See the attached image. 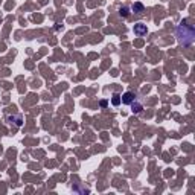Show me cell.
Masks as SVG:
<instances>
[{"label":"cell","instance_id":"cell-1","mask_svg":"<svg viewBox=\"0 0 195 195\" xmlns=\"http://www.w3.org/2000/svg\"><path fill=\"white\" fill-rule=\"evenodd\" d=\"M175 34H177L178 41H180L183 46H191L194 43V40H195V29H194L192 25H189L188 20H185V22H182L180 25H178Z\"/></svg>","mask_w":195,"mask_h":195},{"label":"cell","instance_id":"cell-2","mask_svg":"<svg viewBox=\"0 0 195 195\" xmlns=\"http://www.w3.org/2000/svg\"><path fill=\"white\" fill-rule=\"evenodd\" d=\"M134 101H136V95H134L133 92H127V93H124V95L121 96V102L125 104V105L133 104Z\"/></svg>","mask_w":195,"mask_h":195},{"label":"cell","instance_id":"cell-3","mask_svg":"<svg viewBox=\"0 0 195 195\" xmlns=\"http://www.w3.org/2000/svg\"><path fill=\"white\" fill-rule=\"evenodd\" d=\"M146 32H148L146 25H143V23H136V25H134V34H136V35L142 37V35L146 34Z\"/></svg>","mask_w":195,"mask_h":195},{"label":"cell","instance_id":"cell-4","mask_svg":"<svg viewBox=\"0 0 195 195\" xmlns=\"http://www.w3.org/2000/svg\"><path fill=\"white\" fill-rule=\"evenodd\" d=\"M8 122L9 124H14L15 127H22V124H23V118H22V115H17V116H9L8 118Z\"/></svg>","mask_w":195,"mask_h":195},{"label":"cell","instance_id":"cell-5","mask_svg":"<svg viewBox=\"0 0 195 195\" xmlns=\"http://www.w3.org/2000/svg\"><path fill=\"white\" fill-rule=\"evenodd\" d=\"M130 12H131V8H130V6H122V8H119V14L122 15L124 19H127V17H128Z\"/></svg>","mask_w":195,"mask_h":195},{"label":"cell","instance_id":"cell-6","mask_svg":"<svg viewBox=\"0 0 195 195\" xmlns=\"http://www.w3.org/2000/svg\"><path fill=\"white\" fill-rule=\"evenodd\" d=\"M131 11H133V12H136V14H142V12L145 11V8H143V5H142V3H134V5L131 6Z\"/></svg>","mask_w":195,"mask_h":195},{"label":"cell","instance_id":"cell-7","mask_svg":"<svg viewBox=\"0 0 195 195\" xmlns=\"http://www.w3.org/2000/svg\"><path fill=\"white\" fill-rule=\"evenodd\" d=\"M131 105V108H133V113H140L142 110H143V107H142V104H139V102H133V104H130Z\"/></svg>","mask_w":195,"mask_h":195},{"label":"cell","instance_id":"cell-8","mask_svg":"<svg viewBox=\"0 0 195 195\" xmlns=\"http://www.w3.org/2000/svg\"><path fill=\"white\" fill-rule=\"evenodd\" d=\"M111 104H113V105H116V107L121 104V95H119V93H113V98H111Z\"/></svg>","mask_w":195,"mask_h":195}]
</instances>
